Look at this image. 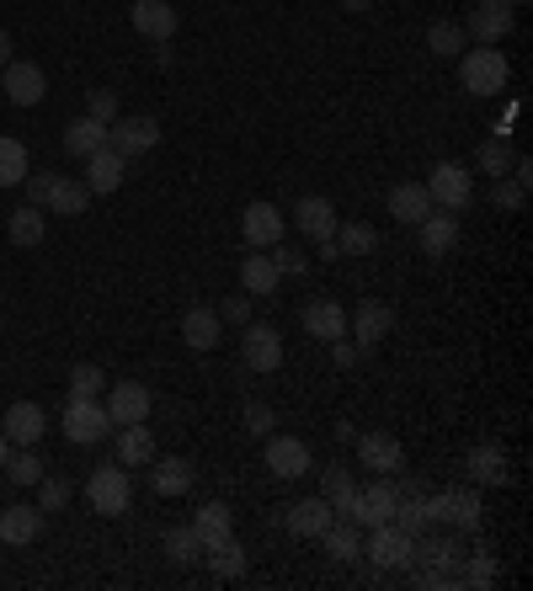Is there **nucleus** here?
Returning a JSON list of instances; mask_svg holds the SVG:
<instances>
[{
    "label": "nucleus",
    "mask_w": 533,
    "mask_h": 591,
    "mask_svg": "<svg viewBox=\"0 0 533 591\" xmlns=\"http://www.w3.org/2000/svg\"><path fill=\"white\" fill-rule=\"evenodd\" d=\"M0 75H6V96H11L17 107H38V102L49 96V81H43V70H38V64L11 60Z\"/></svg>",
    "instance_id": "obj_21"
},
{
    "label": "nucleus",
    "mask_w": 533,
    "mask_h": 591,
    "mask_svg": "<svg viewBox=\"0 0 533 591\" xmlns=\"http://www.w3.org/2000/svg\"><path fill=\"white\" fill-rule=\"evenodd\" d=\"M86 118L113 123V118H118V96H113L107 86H91V96H86Z\"/></svg>",
    "instance_id": "obj_47"
},
{
    "label": "nucleus",
    "mask_w": 533,
    "mask_h": 591,
    "mask_svg": "<svg viewBox=\"0 0 533 591\" xmlns=\"http://www.w3.org/2000/svg\"><path fill=\"white\" fill-rule=\"evenodd\" d=\"M96 149H107V123L96 118H75L64 128V155H75V160H86Z\"/></svg>",
    "instance_id": "obj_31"
},
{
    "label": "nucleus",
    "mask_w": 533,
    "mask_h": 591,
    "mask_svg": "<svg viewBox=\"0 0 533 591\" xmlns=\"http://www.w3.org/2000/svg\"><path fill=\"white\" fill-rule=\"evenodd\" d=\"M266 251H272V262H278V272H289V277H299V272H304V256H299V251H289V245H266Z\"/></svg>",
    "instance_id": "obj_51"
},
{
    "label": "nucleus",
    "mask_w": 533,
    "mask_h": 591,
    "mask_svg": "<svg viewBox=\"0 0 533 591\" xmlns=\"http://www.w3.org/2000/svg\"><path fill=\"white\" fill-rule=\"evenodd\" d=\"M64 502H70V485H64V479H38V506H43V511H60Z\"/></svg>",
    "instance_id": "obj_49"
},
{
    "label": "nucleus",
    "mask_w": 533,
    "mask_h": 591,
    "mask_svg": "<svg viewBox=\"0 0 533 591\" xmlns=\"http://www.w3.org/2000/svg\"><path fill=\"white\" fill-rule=\"evenodd\" d=\"M331 357L347 368V362H357V347H347V336H342V341H331Z\"/></svg>",
    "instance_id": "obj_52"
},
{
    "label": "nucleus",
    "mask_w": 533,
    "mask_h": 591,
    "mask_svg": "<svg viewBox=\"0 0 533 591\" xmlns=\"http://www.w3.org/2000/svg\"><path fill=\"white\" fill-rule=\"evenodd\" d=\"M336 208H331V198H299L294 203V230L310 240H331L336 235Z\"/></svg>",
    "instance_id": "obj_24"
},
{
    "label": "nucleus",
    "mask_w": 533,
    "mask_h": 591,
    "mask_svg": "<svg viewBox=\"0 0 533 591\" xmlns=\"http://www.w3.org/2000/svg\"><path fill=\"white\" fill-rule=\"evenodd\" d=\"M49 235V219H43V208H17L11 213V245H43Z\"/></svg>",
    "instance_id": "obj_36"
},
{
    "label": "nucleus",
    "mask_w": 533,
    "mask_h": 591,
    "mask_svg": "<svg viewBox=\"0 0 533 591\" xmlns=\"http://www.w3.org/2000/svg\"><path fill=\"white\" fill-rule=\"evenodd\" d=\"M491 203H497V213H523V203H529V187L518 177H497V187H491Z\"/></svg>",
    "instance_id": "obj_45"
},
{
    "label": "nucleus",
    "mask_w": 533,
    "mask_h": 591,
    "mask_svg": "<svg viewBox=\"0 0 533 591\" xmlns=\"http://www.w3.org/2000/svg\"><path fill=\"white\" fill-rule=\"evenodd\" d=\"M102 389H107V379H102L96 362H75L70 368V400H102Z\"/></svg>",
    "instance_id": "obj_40"
},
{
    "label": "nucleus",
    "mask_w": 533,
    "mask_h": 591,
    "mask_svg": "<svg viewBox=\"0 0 533 591\" xmlns=\"http://www.w3.org/2000/svg\"><path fill=\"white\" fill-rule=\"evenodd\" d=\"M347 330H353L357 352H379L389 341V330H395V309H389L385 298H363L353 315H347Z\"/></svg>",
    "instance_id": "obj_5"
},
{
    "label": "nucleus",
    "mask_w": 533,
    "mask_h": 591,
    "mask_svg": "<svg viewBox=\"0 0 533 591\" xmlns=\"http://www.w3.org/2000/svg\"><path fill=\"white\" fill-rule=\"evenodd\" d=\"M6 479H11V485H38V479H43V458H38L32 447L6 453Z\"/></svg>",
    "instance_id": "obj_42"
},
{
    "label": "nucleus",
    "mask_w": 533,
    "mask_h": 591,
    "mask_svg": "<svg viewBox=\"0 0 533 591\" xmlns=\"http://www.w3.org/2000/svg\"><path fill=\"white\" fill-rule=\"evenodd\" d=\"M427 198H432V208H443V213H464L474 198V177L459 166V160H438L432 171H427Z\"/></svg>",
    "instance_id": "obj_4"
},
{
    "label": "nucleus",
    "mask_w": 533,
    "mask_h": 591,
    "mask_svg": "<svg viewBox=\"0 0 533 591\" xmlns=\"http://www.w3.org/2000/svg\"><path fill=\"white\" fill-rule=\"evenodd\" d=\"M411 549H416V538L406 528H395V523H379L374 538L363 543V555L374 560V570H400V564H411Z\"/></svg>",
    "instance_id": "obj_10"
},
{
    "label": "nucleus",
    "mask_w": 533,
    "mask_h": 591,
    "mask_svg": "<svg viewBox=\"0 0 533 591\" xmlns=\"http://www.w3.org/2000/svg\"><path fill=\"white\" fill-rule=\"evenodd\" d=\"M28 181V149L0 134V187H22Z\"/></svg>",
    "instance_id": "obj_38"
},
{
    "label": "nucleus",
    "mask_w": 533,
    "mask_h": 591,
    "mask_svg": "<svg viewBox=\"0 0 533 591\" xmlns=\"http://www.w3.org/2000/svg\"><path fill=\"white\" fill-rule=\"evenodd\" d=\"M128 22H134V32L149 38V43H171V38H177V6H171V0H134V6H128Z\"/></svg>",
    "instance_id": "obj_11"
},
{
    "label": "nucleus",
    "mask_w": 533,
    "mask_h": 591,
    "mask_svg": "<svg viewBox=\"0 0 533 591\" xmlns=\"http://www.w3.org/2000/svg\"><path fill=\"white\" fill-rule=\"evenodd\" d=\"M512 160H518V149L506 145V134H497V139H485V145L474 149V166H480L491 181L506 177V171H512Z\"/></svg>",
    "instance_id": "obj_35"
},
{
    "label": "nucleus",
    "mask_w": 533,
    "mask_h": 591,
    "mask_svg": "<svg viewBox=\"0 0 533 591\" xmlns=\"http://www.w3.org/2000/svg\"><path fill=\"white\" fill-rule=\"evenodd\" d=\"M491 581H497V560L480 549L470 560V570H459V587H491Z\"/></svg>",
    "instance_id": "obj_46"
},
{
    "label": "nucleus",
    "mask_w": 533,
    "mask_h": 591,
    "mask_svg": "<svg viewBox=\"0 0 533 591\" xmlns=\"http://www.w3.org/2000/svg\"><path fill=\"white\" fill-rule=\"evenodd\" d=\"M353 447H357V464H363V469H374V474L406 469V447H400V437H389V432H357Z\"/></svg>",
    "instance_id": "obj_9"
},
{
    "label": "nucleus",
    "mask_w": 533,
    "mask_h": 591,
    "mask_svg": "<svg viewBox=\"0 0 533 591\" xmlns=\"http://www.w3.org/2000/svg\"><path fill=\"white\" fill-rule=\"evenodd\" d=\"M149 490L155 496H187L192 490V464L187 458H149Z\"/></svg>",
    "instance_id": "obj_25"
},
{
    "label": "nucleus",
    "mask_w": 533,
    "mask_h": 591,
    "mask_svg": "<svg viewBox=\"0 0 533 591\" xmlns=\"http://www.w3.org/2000/svg\"><path fill=\"white\" fill-rule=\"evenodd\" d=\"M219 330H224V320H219V309H208V304H192V309L181 315V341H187L192 352H213V347H219Z\"/></svg>",
    "instance_id": "obj_23"
},
{
    "label": "nucleus",
    "mask_w": 533,
    "mask_h": 591,
    "mask_svg": "<svg viewBox=\"0 0 533 591\" xmlns=\"http://www.w3.org/2000/svg\"><path fill=\"white\" fill-rule=\"evenodd\" d=\"M310 443L304 437H266V469L278 474V479H299V474H310Z\"/></svg>",
    "instance_id": "obj_19"
},
{
    "label": "nucleus",
    "mask_w": 533,
    "mask_h": 591,
    "mask_svg": "<svg viewBox=\"0 0 533 591\" xmlns=\"http://www.w3.org/2000/svg\"><path fill=\"white\" fill-rule=\"evenodd\" d=\"M411 560L421 564V570H448V576H459L464 555H459V543H453V538H421V532H416Z\"/></svg>",
    "instance_id": "obj_28"
},
{
    "label": "nucleus",
    "mask_w": 533,
    "mask_h": 591,
    "mask_svg": "<svg viewBox=\"0 0 533 591\" xmlns=\"http://www.w3.org/2000/svg\"><path fill=\"white\" fill-rule=\"evenodd\" d=\"M240 235H245L251 251L278 245V240H283V213H278L272 203H245V213H240Z\"/></svg>",
    "instance_id": "obj_16"
},
{
    "label": "nucleus",
    "mask_w": 533,
    "mask_h": 591,
    "mask_svg": "<svg viewBox=\"0 0 533 591\" xmlns=\"http://www.w3.org/2000/svg\"><path fill=\"white\" fill-rule=\"evenodd\" d=\"M389 523H395V528H406L416 538V532H427V523H432V517H427V496H400V506H395V517H389Z\"/></svg>",
    "instance_id": "obj_44"
},
{
    "label": "nucleus",
    "mask_w": 533,
    "mask_h": 591,
    "mask_svg": "<svg viewBox=\"0 0 533 591\" xmlns=\"http://www.w3.org/2000/svg\"><path fill=\"white\" fill-rule=\"evenodd\" d=\"M86 187H91V198L118 192V187H123V155L113 145L96 149V155H86Z\"/></svg>",
    "instance_id": "obj_27"
},
{
    "label": "nucleus",
    "mask_w": 533,
    "mask_h": 591,
    "mask_svg": "<svg viewBox=\"0 0 533 591\" xmlns=\"http://www.w3.org/2000/svg\"><path fill=\"white\" fill-rule=\"evenodd\" d=\"M427 213H432V198H427L421 181H395V187H389V219H395V224L416 230Z\"/></svg>",
    "instance_id": "obj_20"
},
{
    "label": "nucleus",
    "mask_w": 533,
    "mask_h": 591,
    "mask_svg": "<svg viewBox=\"0 0 533 591\" xmlns=\"http://www.w3.org/2000/svg\"><path fill=\"white\" fill-rule=\"evenodd\" d=\"M464 474H470L474 485H506V479H512V469H506V453H502L497 443L470 447V458H464Z\"/></svg>",
    "instance_id": "obj_29"
},
{
    "label": "nucleus",
    "mask_w": 533,
    "mask_h": 591,
    "mask_svg": "<svg viewBox=\"0 0 533 591\" xmlns=\"http://www.w3.org/2000/svg\"><path fill=\"white\" fill-rule=\"evenodd\" d=\"M102 405H107V415H113V426H134V421H145L149 415L155 400H149V389L139 384V379H118V384L107 389Z\"/></svg>",
    "instance_id": "obj_14"
},
{
    "label": "nucleus",
    "mask_w": 533,
    "mask_h": 591,
    "mask_svg": "<svg viewBox=\"0 0 533 591\" xmlns=\"http://www.w3.org/2000/svg\"><path fill=\"white\" fill-rule=\"evenodd\" d=\"M321 496H326V502H331V506H336V511H342V506H347V502H353V496H357V485H353V474L342 469V464H331V469H326V474H321Z\"/></svg>",
    "instance_id": "obj_43"
},
{
    "label": "nucleus",
    "mask_w": 533,
    "mask_h": 591,
    "mask_svg": "<svg viewBox=\"0 0 533 591\" xmlns=\"http://www.w3.org/2000/svg\"><path fill=\"white\" fill-rule=\"evenodd\" d=\"M166 555H171V564L203 560V538L192 532V523H187V528H171V532H166Z\"/></svg>",
    "instance_id": "obj_41"
},
{
    "label": "nucleus",
    "mask_w": 533,
    "mask_h": 591,
    "mask_svg": "<svg viewBox=\"0 0 533 591\" xmlns=\"http://www.w3.org/2000/svg\"><path fill=\"white\" fill-rule=\"evenodd\" d=\"M278 283H283V272H278V262H272V251H257V256H240V288L251 298H266L278 294Z\"/></svg>",
    "instance_id": "obj_26"
},
{
    "label": "nucleus",
    "mask_w": 533,
    "mask_h": 591,
    "mask_svg": "<svg viewBox=\"0 0 533 591\" xmlns=\"http://www.w3.org/2000/svg\"><path fill=\"white\" fill-rule=\"evenodd\" d=\"M49 528L43 506H6L0 511V543H38Z\"/></svg>",
    "instance_id": "obj_22"
},
{
    "label": "nucleus",
    "mask_w": 533,
    "mask_h": 591,
    "mask_svg": "<svg viewBox=\"0 0 533 591\" xmlns=\"http://www.w3.org/2000/svg\"><path fill=\"white\" fill-rule=\"evenodd\" d=\"M512 6H523V0H512Z\"/></svg>",
    "instance_id": "obj_56"
},
{
    "label": "nucleus",
    "mask_w": 533,
    "mask_h": 591,
    "mask_svg": "<svg viewBox=\"0 0 533 591\" xmlns=\"http://www.w3.org/2000/svg\"><path fill=\"white\" fill-rule=\"evenodd\" d=\"M149 458H155V432H149L145 421L123 426V432H118V464H123V469H145Z\"/></svg>",
    "instance_id": "obj_30"
},
{
    "label": "nucleus",
    "mask_w": 533,
    "mask_h": 591,
    "mask_svg": "<svg viewBox=\"0 0 533 591\" xmlns=\"http://www.w3.org/2000/svg\"><path fill=\"white\" fill-rule=\"evenodd\" d=\"M331 245H336V256H368L374 245H379V235L368 230V224H336V235H331Z\"/></svg>",
    "instance_id": "obj_37"
},
{
    "label": "nucleus",
    "mask_w": 533,
    "mask_h": 591,
    "mask_svg": "<svg viewBox=\"0 0 533 591\" xmlns=\"http://www.w3.org/2000/svg\"><path fill=\"white\" fill-rule=\"evenodd\" d=\"M240 362H245L251 373H278V368H283V336L272 326H245Z\"/></svg>",
    "instance_id": "obj_13"
},
{
    "label": "nucleus",
    "mask_w": 533,
    "mask_h": 591,
    "mask_svg": "<svg viewBox=\"0 0 533 591\" xmlns=\"http://www.w3.org/2000/svg\"><path fill=\"white\" fill-rule=\"evenodd\" d=\"M272 426H278L272 405H262V400H245V432H251V437H266Z\"/></svg>",
    "instance_id": "obj_48"
},
{
    "label": "nucleus",
    "mask_w": 533,
    "mask_h": 591,
    "mask_svg": "<svg viewBox=\"0 0 533 591\" xmlns=\"http://www.w3.org/2000/svg\"><path fill=\"white\" fill-rule=\"evenodd\" d=\"M331 523H336V506L326 496H304V502H294L283 511V528L294 532V538H321Z\"/></svg>",
    "instance_id": "obj_15"
},
{
    "label": "nucleus",
    "mask_w": 533,
    "mask_h": 591,
    "mask_svg": "<svg viewBox=\"0 0 533 591\" xmlns=\"http://www.w3.org/2000/svg\"><path fill=\"white\" fill-rule=\"evenodd\" d=\"M299 320H304V330H310L315 341H326V347H331V341H342V336H347V309H342L336 298H310Z\"/></svg>",
    "instance_id": "obj_18"
},
{
    "label": "nucleus",
    "mask_w": 533,
    "mask_h": 591,
    "mask_svg": "<svg viewBox=\"0 0 533 591\" xmlns=\"http://www.w3.org/2000/svg\"><path fill=\"white\" fill-rule=\"evenodd\" d=\"M86 502L96 517H123L134 506V479L123 464H102V469L86 479Z\"/></svg>",
    "instance_id": "obj_3"
},
{
    "label": "nucleus",
    "mask_w": 533,
    "mask_h": 591,
    "mask_svg": "<svg viewBox=\"0 0 533 591\" xmlns=\"http://www.w3.org/2000/svg\"><path fill=\"white\" fill-rule=\"evenodd\" d=\"M219 320H230V326H245V320H251V298H245V288L219 304Z\"/></svg>",
    "instance_id": "obj_50"
},
{
    "label": "nucleus",
    "mask_w": 533,
    "mask_h": 591,
    "mask_svg": "<svg viewBox=\"0 0 533 591\" xmlns=\"http://www.w3.org/2000/svg\"><path fill=\"white\" fill-rule=\"evenodd\" d=\"M192 532L203 538V549H208V543H219V538L236 532V511H230L224 502H203V511L192 517Z\"/></svg>",
    "instance_id": "obj_32"
},
{
    "label": "nucleus",
    "mask_w": 533,
    "mask_h": 591,
    "mask_svg": "<svg viewBox=\"0 0 533 591\" xmlns=\"http://www.w3.org/2000/svg\"><path fill=\"white\" fill-rule=\"evenodd\" d=\"M6 453H11V443H6V432H0V469H6Z\"/></svg>",
    "instance_id": "obj_55"
},
{
    "label": "nucleus",
    "mask_w": 533,
    "mask_h": 591,
    "mask_svg": "<svg viewBox=\"0 0 533 591\" xmlns=\"http://www.w3.org/2000/svg\"><path fill=\"white\" fill-rule=\"evenodd\" d=\"M427 49H432V54H438V60H459V49H464V28H459V22H432V28H427Z\"/></svg>",
    "instance_id": "obj_39"
},
{
    "label": "nucleus",
    "mask_w": 533,
    "mask_h": 591,
    "mask_svg": "<svg viewBox=\"0 0 533 591\" xmlns=\"http://www.w3.org/2000/svg\"><path fill=\"white\" fill-rule=\"evenodd\" d=\"M60 426H64V437H70V443L91 447V443H102V437L113 432V415H107L102 400H70V411H64Z\"/></svg>",
    "instance_id": "obj_7"
},
{
    "label": "nucleus",
    "mask_w": 533,
    "mask_h": 591,
    "mask_svg": "<svg viewBox=\"0 0 533 591\" xmlns=\"http://www.w3.org/2000/svg\"><path fill=\"white\" fill-rule=\"evenodd\" d=\"M0 432H6V443L11 447H38L43 443V432H49V415H43L38 400H17V405L6 411V421H0Z\"/></svg>",
    "instance_id": "obj_12"
},
{
    "label": "nucleus",
    "mask_w": 533,
    "mask_h": 591,
    "mask_svg": "<svg viewBox=\"0 0 533 591\" xmlns=\"http://www.w3.org/2000/svg\"><path fill=\"white\" fill-rule=\"evenodd\" d=\"M459 81H464L470 96H502L506 81H512V64L497 43H474V49L459 54Z\"/></svg>",
    "instance_id": "obj_2"
},
{
    "label": "nucleus",
    "mask_w": 533,
    "mask_h": 591,
    "mask_svg": "<svg viewBox=\"0 0 533 591\" xmlns=\"http://www.w3.org/2000/svg\"><path fill=\"white\" fill-rule=\"evenodd\" d=\"M321 538H326V555L336 564H353L357 555H363V528H357V523H347V517H342V523H331Z\"/></svg>",
    "instance_id": "obj_34"
},
{
    "label": "nucleus",
    "mask_w": 533,
    "mask_h": 591,
    "mask_svg": "<svg viewBox=\"0 0 533 591\" xmlns=\"http://www.w3.org/2000/svg\"><path fill=\"white\" fill-rule=\"evenodd\" d=\"M28 203L43 208V213H70L81 219L91 208V187L75 177H60V171H32L28 177Z\"/></svg>",
    "instance_id": "obj_1"
},
{
    "label": "nucleus",
    "mask_w": 533,
    "mask_h": 591,
    "mask_svg": "<svg viewBox=\"0 0 533 591\" xmlns=\"http://www.w3.org/2000/svg\"><path fill=\"white\" fill-rule=\"evenodd\" d=\"M342 6H347V11H368L374 0H342Z\"/></svg>",
    "instance_id": "obj_54"
},
{
    "label": "nucleus",
    "mask_w": 533,
    "mask_h": 591,
    "mask_svg": "<svg viewBox=\"0 0 533 591\" xmlns=\"http://www.w3.org/2000/svg\"><path fill=\"white\" fill-rule=\"evenodd\" d=\"M203 560H208V570H213V576H224V581H230V576H245V543H240L236 532H230V538L208 543Z\"/></svg>",
    "instance_id": "obj_33"
},
{
    "label": "nucleus",
    "mask_w": 533,
    "mask_h": 591,
    "mask_svg": "<svg viewBox=\"0 0 533 591\" xmlns=\"http://www.w3.org/2000/svg\"><path fill=\"white\" fill-rule=\"evenodd\" d=\"M107 145L118 149L123 160H134V155H149V149L160 145V123L145 118V113H128V118H113L107 123Z\"/></svg>",
    "instance_id": "obj_6"
},
{
    "label": "nucleus",
    "mask_w": 533,
    "mask_h": 591,
    "mask_svg": "<svg viewBox=\"0 0 533 591\" xmlns=\"http://www.w3.org/2000/svg\"><path fill=\"white\" fill-rule=\"evenodd\" d=\"M518 6L512 0H474L470 17H464V38H474V43H502L506 32H512V17Z\"/></svg>",
    "instance_id": "obj_8"
},
{
    "label": "nucleus",
    "mask_w": 533,
    "mask_h": 591,
    "mask_svg": "<svg viewBox=\"0 0 533 591\" xmlns=\"http://www.w3.org/2000/svg\"><path fill=\"white\" fill-rule=\"evenodd\" d=\"M416 240H421V256H448L453 245H459V213H443V208H432L421 224H416Z\"/></svg>",
    "instance_id": "obj_17"
},
{
    "label": "nucleus",
    "mask_w": 533,
    "mask_h": 591,
    "mask_svg": "<svg viewBox=\"0 0 533 591\" xmlns=\"http://www.w3.org/2000/svg\"><path fill=\"white\" fill-rule=\"evenodd\" d=\"M6 64H11V32L0 28V70H6Z\"/></svg>",
    "instance_id": "obj_53"
}]
</instances>
